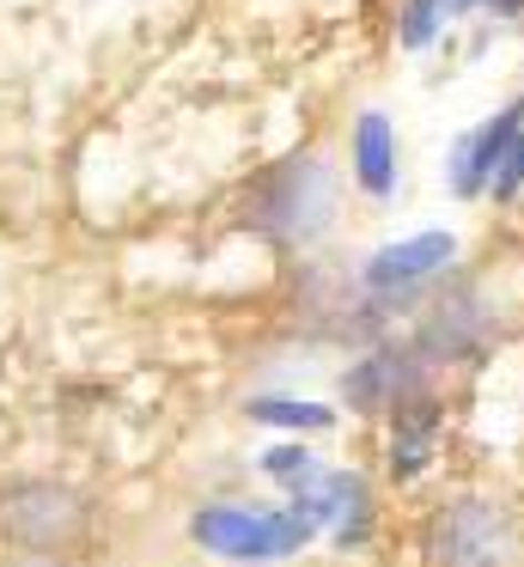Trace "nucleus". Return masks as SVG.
I'll list each match as a JSON object with an SVG mask.
<instances>
[{"mask_svg": "<svg viewBox=\"0 0 524 567\" xmlns=\"http://www.w3.org/2000/svg\"><path fill=\"white\" fill-rule=\"evenodd\" d=\"M518 135H524V99H512V104H500V111L487 116L482 128L458 135V147H451V159H445V189H451L458 202L487 196V177H494L500 153H506Z\"/></svg>", "mask_w": 524, "mask_h": 567, "instance_id": "obj_7", "label": "nucleus"}, {"mask_svg": "<svg viewBox=\"0 0 524 567\" xmlns=\"http://www.w3.org/2000/svg\"><path fill=\"white\" fill-rule=\"evenodd\" d=\"M263 470H268L275 482H287V488H292L299 476H311V470H317V457L305 452V445H275V452H263Z\"/></svg>", "mask_w": 524, "mask_h": 567, "instance_id": "obj_15", "label": "nucleus"}, {"mask_svg": "<svg viewBox=\"0 0 524 567\" xmlns=\"http://www.w3.org/2000/svg\"><path fill=\"white\" fill-rule=\"evenodd\" d=\"M439 25H445V0H402L397 43L402 50H427V43L439 38Z\"/></svg>", "mask_w": 524, "mask_h": 567, "instance_id": "obj_13", "label": "nucleus"}, {"mask_svg": "<svg viewBox=\"0 0 524 567\" xmlns=\"http://www.w3.org/2000/svg\"><path fill=\"white\" fill-rule=\"evenodd\" d=\"M487 330H494V323H487L470 299H439L421 318V330H414V354H421L427 367H451V360L482 354Z\"/></svg>", "mask_w": 524, "mask_h": 567, "instance_id": "obj_10", "label": "nucleus"}, {"mask_svg": "<svg viewBox=\"0 0 524 567\" xmlns=\"http://www.w3.org/2000/svg\"><path fill=\"white\" fill-rule=\"evenodd\" d=\"M250 214H256V226H263V233L287 238V245H311V238L329 226V214H336V172H329L317 153L287 159L280 172L263 177Z\"/></svg>", "mask_w": 524, "mask_h": 567, "instance_id": "obj_2", "label": "nucleus"}, {"mask_svg": "<svg viewBox=\"0 0 524 567\" xmlns=\"http://www.w3.org/2000/svg\"><path fill=\"white\" fill-rule=\"evenodd\" d=\"M439 433H445V409L421 391H409L397 409H390V476L414 482L427 464L439 457Z\"/></svg>", "mask_w": 524, "mask_h": 567, "instance_id": "obj_9", "label": "nucleus"}, {"mask_svg": "<svg viewBox=\"0 0 524 567\" xmlns=\"http://www.w3.org/2000/svg\"><path fill=\"white\" fill-rule=\"evenodd\" d=\"M85 530V506L73 488L55 482H12L0 494V537L19 549H61Z\"/></svg>", "mask_w": 524, "mask_h": 567, "instance_id": "obj_4", "label": "nucleus"}, {"mask_svg": "<svg viewBox=\"0 0 524 567\" xmlns=\"http://www.w3.org/2000/svg\"><path fill=\"white\" fill-rule=\"evenodd\" d=\"M494 19H524V0H482Z\"/></svg>", "mask_w": 524, "mask_h": 567, "instance_id": "obj_17", "label": "nucleus"}, {"mask_svg": "<svg viewBox=\"0 0 524 567\" xmlns=\"http://www.w3.org/2000/svg\"><path fill=\"white\" fill-rule=\"evenodd\" d=\"M287 494H292L299 513H311V525L336 530L341 549H360V543L372 537V488H366V476H353V470L317 464L311 476H299Z\"/></svg>", "mask_w": 524, "mask_h": 567, "instance_id": "obj_5", "label": "nucleus"}, {"mask_svg": "<svg viewBox=\"0 0 524 567\" xmlns=\"http://www.w3.org/2000/svg\"><path fill=\"white\" fill-rule=\"evenodd\" d=\"M421 367L427 360L409 348H372L366 360H353L341 372V396H348L353 415H390L409 391H421Z\"/></svg>", "mask_w": 524, "mask_h": 567, "instance_id": "obj_8", "label": "nucleus"}, {"mask_svg": "<svg viewBox=\"0 0 524 567\" xmlns=\"http://www.w3.org/2000/svg\"><path fill=\"white\" fill-rule=\"evenodd\" d=\"M427 561L433 567H512L518 561V530L494 501H463L439 506L427 518Z\"/></svg>", "mask_w": 524, "mask_h": 567, "instance_id": "obj_3", "label": "nucleus"}, {"mask_svg": "<svg viewBox=\"0 0 524 567\" xmlns=\"http://www.w3.org/2000/svg\"><path fill=\"white\" fill-rule=\"evenodd\" d=\"M311 513L299 506H202L189 518V537L202 543L207 555L219 561H238V567H268V561H287L311 543Z\"/></svg>", "mask_w": 524, "mask_h": 567, "instance_id": "obj_1", "label": "nucleus"}, {"mask_svg": "<svg viewBox=\"0 0 524 567\" xmlns=\"http://www.w3.org/2000/svg\"><path fill=\"white\" fill-rule=\"evenodd\" d=\"M348 159H353V184L366 189L372 202H384L397 189V123L384 111H360L348 141Z\"/></svg>", "mask_w": 524, "mask_h": 567, "instance_id": "obj_11", "label": "nucleus"}, {"mask_svg": "<svg viewBox=\"0 0 524 567\" xmlns=\"http://www.w3.org/2000/svg\"><path fill=\"white\" fill-rule=\"evenodd\" d=\"M487 196H494V202H518L524 196V135L500 153L494 177H487Z\"/></svg>", "mask_w": 524, "mask_h": 567, "instance_id": "obj_14", "label": "nucleus"}, {"mask_svg": "<svg viewBox=\"0 0 524 567\" xmlns=\"http://www.w3.org/2000/svg\"><path fill=\"white\" fill-rule=\"evenodd\" d=\"M250 421H263V427H292V433H329L336 427V409L305 403V396H250Z\"/></svg>", "mask_w": 524, "mask_h": 567, "instance_id": "obj_12", "label": "nucleus"}, {"mask_svg": "<svg viewBox=\"0 0 524 567\" xmlns=\"http://www.w3.org/2000/svg\"><path fill=\"white\" fill-rule=\"evenodd\" d=\"M0 567H68V561L55 549H43V555H19V561H0Z\"/></svg>", "mask_w": 524, "mask_h": 567, "instance_id": "obj_16", "label": "nucleus"}, {"mask_svg": "<svg viewBox=\"0 0 524 567\" xmlns=\"http://www.w3.org/2000/svg\"><path fill=\"white\" fill-rule=\"evenodd\" d=\"M451 262H458V233L433 226V233H414V238H397V245H378L372 257H366L360 281L372 287V293H414L421 281L445 275Z\"/></svg>", "mask_w": 524, "mask_h": 567, "instance_id": "obj_6", "label": "nucleus"}, {"mask_svg": "<svg viewBox=\"0 0 524 567\" xmlns=\"http://www.w3.org/2000/svg\"><path fill=\"white\" fill-rule=\"evenodd\" d=\"M470 7H482V0H445V19H458V13H470Z\"/></svg>", "mask_w": 524, "mask_h": 567, "instance_id": "obj_18", "label": "nucleus"}]
</instances>
